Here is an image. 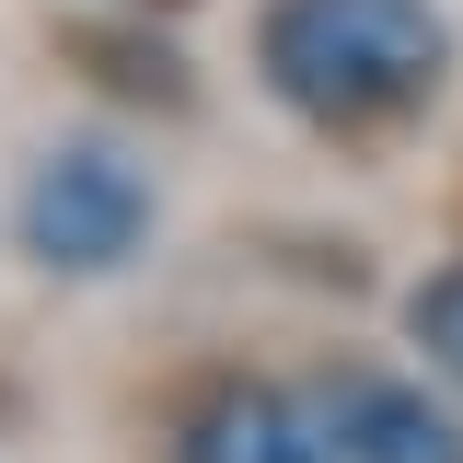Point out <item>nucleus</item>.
<instances>
[{"instance_id": "1", "label": "nucleus", "mask_w": 463, "mask_h": 463, "mask_svg": "<svg viewBox=\"0 0 463 463\" xmlns=\"http://www.w3.org/2000/svg\"><path fill=\"white\" fill-rule=\"evenodd\" d=\"M267 93L313 128H394L452 81V24L429 0H267Z\"/></svg>"}, {"instance_id": "2", "label": "nucleus", "mask_w": 463, "mask_h": 463, "mask_svg": "<svg viewBox=\"0 0 463 463\" xmlns=\"http://www.w3.org/2000/svg\"><path fill=\"white\" fill-rule=\"evenodd\" d=\"M151 174L128 163L116 139H58L47 163L24 174V255L58 279H116L151 243Z\"/></svg>"}, {"instance_id": "3", "label": "nucleus", "mask_w": 463, "mask_h": 463, "mask_svg": "<svg viewBox=\"0 0 463 463\" xmlns=\"http://www.w3.org/2000/svg\"><path fill=\"white\" fill-rule=\"evenodd\" d=\"M174 463H336V429H325V405L279 394V383H221L185 405Z\"/></svg>"}, {"instance_id": "4", "label": "nucleus", "mask_w": 463, "mask_h": 463, "mask_svg": "<svg viewBox=\"0 0 463 463\" xmlns=\"http://www.w3.org/2000/svg\"><path fill=\"white\" fill-rule=\"evenodd\" d=\"M325 429H336V463H463V417L429 405L394 371H347L325 383Z\"/></svg>"}, {"instance_id": "5", "label": "nucleus", "mask_w": 463, "mask_h": 463, "mask_svg": "<svg viewBox=\"0 0 463 463\" xmlns=\"http://www.w3.org/2000/svg\"><path fill=\"white\" fill-rule=\"evenodd\" d=\"M405 336L429 347V371H440V383H463V267H440V279L405 289Z\"/></svg>"}]
</instances>
